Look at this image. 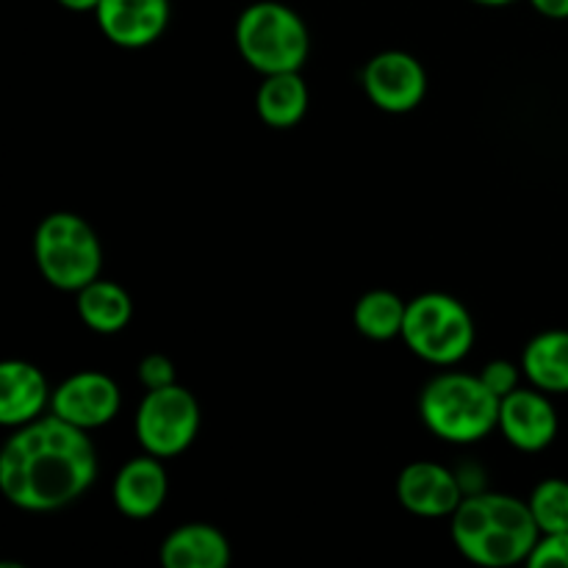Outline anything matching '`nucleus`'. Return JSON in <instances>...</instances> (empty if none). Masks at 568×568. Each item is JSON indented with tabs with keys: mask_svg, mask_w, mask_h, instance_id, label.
<instances>
[{
	"mask_svg": "<svg viewBox=\"0 0 568 568\" xmlns=\"http://www.w3.org/2000/svg\"><path fill=\"white\" fill-rule=\"evenodd\" d=\"M98 480V453L87 430L44 414L14 427L0 453V491L26 514L67 508Z\"/></svg>",
	"mask_w": 568,
	"mask_h": 568,
	"instance_id": "1",
	"label": "nucleus"
},
{
	"mask_svg": "<svg viewBox=\"0 0 568 568\" xmlns=\"http://www.w3.org/2000/svg\"><path fill=\"white\" fill-rule=\"evenodd\" d=\"M449 519V532L458 552L486 568L527 564L541 538L527 499L510 494H469Z\"/></svg>",
	"mask_w": 568,
	"mask_h": 568,
	"instance_id": "2",
	"label": "nucleus"
},
{
	"mask_svg": "<svg viewBox=\"0 0 568 568\" xmlns=\"http://www.w3.org/2000/svg\"><path fill=\"white\" fill-rule=\"evenodd\" d=\"M419 416L427 430L447 444H477L497 430L499 397L480 375L442 372L419 394Z\"/></svg>",
	"mask_w": 568,
	"mask_h": 568,
	"instance_id": "3",
	"label": "nucleus"
},
{
	"mask_svg": "<svg viewBox=\"0 0 568 568\" xmlns=\"http://www.w3.org/2000/svg\"><path fill=\"white\" fill-rule=\"evenodd\" d=\"M239 55L261 75L300 72L311 53V33L303 17L277 0H258L239 14Z\"/></svg>",
	"mask_w": 568,
	"mask_h": 568,
	"instance_id": "4",
	"label": "nucleus"
},
{
	"mask_svg": "<svg viewBox=\"0 0 568 568\" xmlns=\"http://www.w3.org/2000/svg\"><path fill=\"white\" fill-rule=\"evenodd\" d=\"M33 261L44 281L59 292H81L103 270V247L83 216L55 211L33 233Z\"/></svg>",
	"mask_w": 568,
	"mask_h": 568,
	"instance_id": "5",
	"label": "nucleus"
},
{
	"mask_svg": "<svg viewBox=\"0 0 568 568\" xmlns=\"http://www.w3.org/2000/svg\"><path fill=\"white\" fill-rule=\"evenodd\" d=\"M399 338L416 358L433 366H455L475 347V320L453 294L427 292L408 300Z\"/></svg>",
	"mask_w": 568,
	"mask_h": 568,
	"instance_id": "6",
	"label": "nucleus"
},
{
	"mask_svg": "<svg viewBox=\"0 0 568 568\" xmlns=\"http://www.w3.org/2000/svg\"><path fill=\"white\" fill-rule=\"evenodd\" d=\"M136 438L144 453L155 458H178L194 444L200 433V403L189 388H153L136 408Z\"/></svg>",
	"mask_w": 568,
	"mask_h": 568,
	"instance_id": "7",
	"label": "nucleus"
},
{
	"mask_svg": "<svg viewBox=\"0 0 568 568\" xmlns=\"http://www.w3.org/2000/svg\"><path fill=\"white\" fill-rule=\"evenodd\" d=\"M364 92L381 111L408 114L425 100L427 72L416 55L383 50L364 67Z\"/></svg>",
	"mask_w": 568,
	"mask_h": 568,
	"instance_id": "8",
	"label": "nucleus"
},
{
	"mask_svg": "<svg viewBox=\"0 0 568 568\" xmlns=\"http://www.w3.org/2000/svg\"><path fill=\"white\" fill-rule=\"evenodd\" d=\"M122 392L105 372L83 369L61 381L53 388L50 399V414L81 430H98L105 427L116 414H120Z\"/></svg>",
	"mask_w": 568,
	"mask_h": 568,
	"instance_id": "9",
	"label": "nucleus"
},
{
	"mask_svg": "<svg viewBox=\"0 0 568 568\" xmlns=\"http://www.w3.org/2000/svg\"><path fill=\"white\" fill-rule=\"evenodd\" d=\"M497 430L519 453H541L558 436V410L541 388H516L499 399Z\"/></svg>",
	"mask_w": 568,
	"mask_h": 568,
	"instance_id": "10",
	"label": "nucleus"
},
{
	"mask_svg": "<svg viewBox=\"0 0 568 568\" xmlns=\"http://www.w3.org/2000/svg\"><path fill=\"white\" fill-rule=\"evenodd\" d=\"M397 497L399 505L414 516L442 519V516H453L458 510L466 491L460 486L458 471L433 464V460H416L399 471Z\"/></svg>",
	"mask_w": 568,
	"mask_h": 568,
	"instance_id": "11",
	"label": "nucleus"
},
{
	"mask_svg": "<svg viewBox=\"0 0 568 568\" xmlns=\"http://www.w3.org/2000/svg\"><path fill=\"white\" fill-rule=\"evenodd\" d=\"M94 20L111 44L142 50L170 26V0H100Z\"/></svg>",
	"mask_w": 568,
	"mask_h": 568,
	"instance_id": "12",
	"label": "nucleus"
},
{
	"mask_svg": "<svg viewBox=\"0 0 568 568\" xmlns=\"http://www.w3.org/2000/svg\"><path fill=\"white\" fill-rule=\"evenodd\" d=\"M53 388L39 366L11 358L0 364V425L22 427L50 410Z\"/></svg>",
	"mask_w": 568,
	"mask_h": 568,
	"instance_id": "13",
	"label": "nucleus"
},
{
	"mask_svg": "<svg viewBox=\"0 0 568 568\" xmlns=\"http://www.w3.org/2000/svg\"><path fill=\"white\" fill-rule=\"evenodd\" d=\"M170 480L161 458L144 453L131 458L114 477V505L128 519H150L166 503Z\"/></svg>",
	"mask_w": 568,
	"mask_h": 568,
	"instance_id": "14",
	"label": "nucleus"
},
{
	"mask_svg": "<svg viewBox=\"0 0 568 568\" xmlns=\"http://www.w3.org/2000/svg\"><path fill=\"white\" fill-rule=\"evenodd\" d=\"M159 555L164 568H227L231 544L214 525L189 521L164 538Z\"/></svg>",
	"mask_w": 568,
	"mask_h": 568,
	"instance_id": "15",
	"label": "nucleus"
},
{
	"mask_svg": "<svg viewBox=\"0 0 568 568\" xmlns=\"http://www.w3.org/2000/svg\"><path fill=\"white\" fill-rule=\"evenodd\" d=\"M255 111L261 122L277 131L294 128L308 111V83L300 72H277L264 75L258 92H255Z\"/></svg>",
	"mask_w": 568,
	"mask_h": 568,
	"instance_id": "16",
	"label": "nucleus"
},
{
	"mask_svg": "<svg viewBox=\"0 0 568 568\" xmlns=\"http://www.w3.org/2000/svg\"><path fill=\"white\" fill-rule=\"evenodd\" d=\"M521 372L530 386L547 394H568V331H544L527 342Z\"/></svg>",
	"mask_w": 568,
	"mask_h": 568,
	"instance_id": "17",
	"label": "nucleus"
},
{
	"mask_svg": "<svg viewBox=\"0 0 568 568\" xmlns=\"http://www.w3.org/2000/svg\"><path fill=\"white\" fill-rule=\"evenodd\" d=\"M78 300V316H81L83 325L94 333H103V336H114V333L125 331L131 325L133 316V300L120 283L114 281H92L89 286H83L81 292H75Z\"/></svg>",
	"mask_w": 568,
	"mask_h": 568,
	"instance_id": "18",
	"label": "nucleus"
},
{
	"mask_svg": "<svg viewBox=\"0 0 568 568\" xmlns=\"http://www.w3.org/2000/svg\"><path fill=\"white\" fill-rule=\"evenodd\" d=\"M405 308H408V303L399 294L388 292V288L366 292L355 303V327H358L361 336L372 338V342H392L403 333Z\"/></svg>",
	"mask_w": 568,
	"mask_h": 568,
	"instance_id": "19",
	"label": "nucleus"
},
{
	"mask_svg": "<svg viewBox=\"0 0 568 568\" xmlns=\"http://www.w3.org/2000/svg\"><path fill=\"white\" fill-rule=\"evenodd\" d=\"M527 505H530L532 519H536L541 536L568 530V480L547 477V480L532 488Z\"/></svg>",
	"mask_w": 568,
	"mask_h": 568,
	"instance_id": "20",
	"label": "nucleus"
},
{
	"mask_svg": "<svg viewBox=\"0 0 568 568\" xmlns=\"http://www.w3.org/2000/svg\"><path fill=\"white\" fill-rule=\"evenodd\" d=\"M530 568H568V530L566 532H549V536L538 538L536 549L527 558Z\"/></svg>",
	"mask_w": 568,
	"mask_h": 568,
	"instance_id": "21",
	"label": "nucleus"
},
{
	"mask_svg": "<svg viewBox=\"0 0 568 568\" xmlns=\"http://www.w3.org/2000/svg\"><path fill=\"white\" fill-rule=\"evenodd\" d=\"M519 369L521 366L510 364V361H505V358H497V361H488V364L483 366L480 377H483V383H486V386L491 388L499 399H503V397H508L510 392H516V388H519V377L525 375V372H519Z\"/></svg>",
	"mask_w": 568,
	"mask_h": 568,
	"instance_id": "22",
	"label": "nucleus"
},
{
	"mask_svg": "<svg viewBox=\"0 0 568 568\" xmlns=\"http://www.w3.org/2000/svg\"><path fill=\"white\" fill-rule=\"evenodd\" d=\"M139 383H142L148 392H153V388L172 386V383H178L175 366H172V361L161 353L144 355V358L139 361Z\"/></svg>",
	"mask_w": 568,
	"mask_h": 568,
	"instance_id": "23",
	"label": "nucleus"
},
{
	"mask_svg": "<svg viewBox=\"0 0 568 568\" xmlns=\"http://www.w3.org/2000/svg\"><path fill=\"white\" fill-rule=\"evenodd\" d=\"M530 3L547 20H568V0H530Z\"/></svg>",
	"mask_w": 568,
	"mask_h": 568,
	"instance_id": "24",
	"label": "nucleus"
},
{
	"mask_svg": "<svg viewBox=\"0 0 568 568\" xmlns=\"http://www.w3.org/2000/svg\"><path fill=\"white\" fill-rule=\"evenodd\" d=\"M59 3L70 11H94L100 6V0H59Z\"/></svg>",
	"mask_w": 568,
	"mask_h": 568,
	"instance_id": "25",
	"label": "nucleus"
},
{
	"mask_svg": "<svg viewBox=\"0 0 568 568\" xmlns=\"http://www.w3.org/2000/svg\"><path fill=\"white\" fill-rule=\"evenodd\" d=\"M471 3L491 6V9H499V6H510V3H516V0H471Z\"/></svg>",
	"mask_w": 568,
	"mask_h": 568,
	"instance_id": "26",
	"label": "nucleus"
}]
</instances>
